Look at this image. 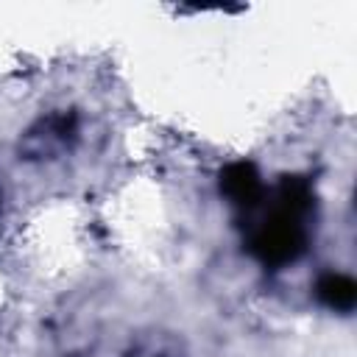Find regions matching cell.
I'll return each instance as SVG.
<instances>
[{"label": "cell", "mask_w": 357, "mask_h": 357, "mask_svg": "<svg viewBox=\"0 0 357 357\" xmlns=\"http://www.w3.org/2000/svg\"><path fill=\"white\" fill-rule=\"evenodd\" d=\"M220 192L240 209L251 212L259 206V201L265 198L259 173L251 162H231L220 170Z\"/></svg>", "instance_id": "cell-2"}, {"label": "cell", "mask_w": 357, "mask_h": 357, "mask_svg": "<svg viewBox=\"0 0 357 357\" xmlns=\"http://www.w3.org/2000/svg\"><path fill=\"white\" fill-rule=\"evenodd\" d=\"M304 220H307L304 215H296L271 201V212L251 231V240H248L251 254L268 268H282L287 262H296L307 248Z\"/></svg>", "instance_id": "cell-1"}, {"label": "cell", "mask_w": 357, "mask_h": 357, "mask_svg": "<svg viewBox=\"0 0 357 357\" xmlns=\"http://www.w3.org/2000/svg\"><path fill=\"white\" fill-rule=\"evenodd\" d=\"M315 293H318L321 304H326L329 310H337V312H349L357 304V284L346 273H324L315 284Z\"/></svg>", "instance_id": "cell-3"}]
</instances>
